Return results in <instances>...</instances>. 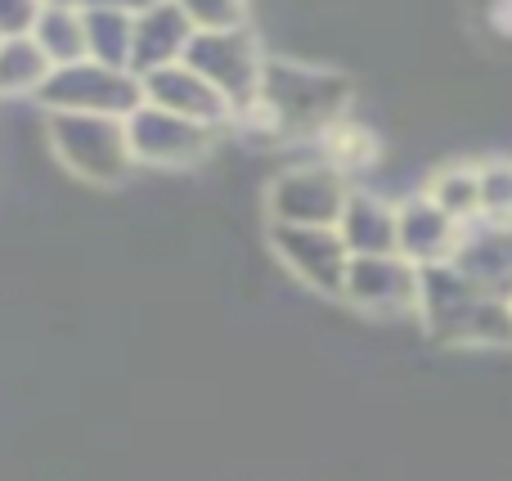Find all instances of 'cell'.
I'll list each match as a JSON object with an SVG mask.
<instances>
[{"label": "cell", "instance_id": "obj_9", "mask_svg": "<svg viewBox=\"0 0 512 481\" xmlns=\"http://www.w3.org/2000/svg\"><path fill=\"white\" fill-rule=\"evenodd\" d=\"M140 90H144V104L162 108L171 117H185L194 126H207V131H221L230 122V104L198 77L189 63H171V68H158L149 77H140Z\"/></svg>", "mask_w": 512, "mask_h": 481}, {"label": "cell", "instance_id": "obj_15", "mask_svg": "<svg viewBox=\"0 0 512 481\" xmlns=\"http://www.w3.org/2000/svg\"><path fill=\"white\" fill-rule=\"evenodd\" d=\"M131 9H81V27H86V59L104 63V68L131 72Z\"/></svg>", "mask_w": 512, "mask_h": 481}, {"label": "cell", "instance_id": "obj_5", "mask_svg": "<svg viewBox=\"0 0 512 481\" xmlns=\"http://www.w3.org/2000/svg\"><path fill=\"white\" fill-rule=\"evenodd\" d=\"M346 194H351V180L333 162H306V167L279 171L265 189L270 230H333L346 207Z\"/></svg>", "mask_w": 512, "mask_h": 481}, {"label": "cell", "instance_id": "obj_7", "mask_svg": "<svg viewBox=\"0 0 512 481\" xmlns=\"http://www.w3.org/2000/svg\"><path fill=\"white\" fill-rule=\"evenodd\" d=\"M126 144H131V158L144 162V167L176 171L203 162L216 144V131L185 122V117H171L153 104H140L126 117Z\"/></svg>", "mask_w": 512, "mask_h": 481}, {"label": "cell", "instance_id": "obj_13", "mask_svg": "<svg viewBox=\"0 0 512 481\" xmlns=\"http://www.w3.org/2000/svg\"><path fill=\"white\" fill-rule=\"evenodd\" d=\"M194 41V23H189L185 5H153L135 9L131 23V72L149 77L158 68L185 63V50Z\"/></svg>", "mask_w": 512, "mask_h": 481}, {"label": "cell", "instance_id": "obj_16", "mask_svg": "<svg viewBox=\"0 0 512 481\" xmlns=\"http://www.w3.org/2000/svg\"><path fill=\"white\" fill-rule=\"evenodd\" d=\"M436 207H441L450 221L472 225L481 221V180H477V162H450L441 167L423 189Z\"/></svg>", "mask_w": 512, "mask_h": 481}, {"label": "cell", "instance_id": "obj_6", "mask_svg": "<svg viewBox=\"0 0 512 481\" xmlns=\"http://www.w3.org/2000/svg\"><path fill=\"white\" fill-rule=\"evenodd\" d=\"M54 153L72 176L90 185H117L131 176L135 158L126 144V122L117 117H81V113H54L50 117Z\"/></svg>", "mask_w": 512, "mask_h": 481}, {"label": "cell", "instance_id": "obj_3", "mask_svg": "<svg viewBox=\"0 0 512 481\" xmlns=\"http://www.w3.org/2000/svg\"><path fill=\"white\" fill-rule=\"evenodd\" d=\"M185 63L230 104L234 117L256 108L265 50H261V41H256L252 23L230 27V32H194V41H189V50H185Z\"/></svg>", "mask_w": 512, "mask_h": 481}, {"label": "cell", "instance_id": "obj_19", "mask_svg": "<svg viewBox=\"0 0 512 481\" xmlns=\"http://www.w3.org/2000/svg\"><path fill=\"white\" fill-rule=\"evenodd\" d=\"M481 180V221H512V162L490 158L477 162Z\"/></svg>", "mask_w": 512, "mask_h": 481}, {"label": "cell", "instance_id": "obj_4", "mask_svg": "<svg viewBox=\"0 0 512 481\" xmlns=\"http://www.w3.org/2000/svg\"><path fill=\"white\" fill-rule=\"evenodd\" d=\"M41 104L50 113H81V117H126L144 104V90L140 77L126 68H104L95 59H81V63H63V68H50L45 86L36 90Z\"/></svg>", "mask_w": 512, "mask_h": 481}, {"label": "cell", "instance_id": "obj_2", "mask_svg": "<svg viewBox=\"0 0 512 481\" xmlns=\"http://www.w3.org/2000/svg\"><path fill=\"white\" fill-rule=\"evenodd\" d=\"M346 99L351 86L342 72L310 68L297 59H265L252 113L279 135H315L342 126Z\"/></svg>", "mask_w": 512, "mask_h": 481}, {"label": "cell", "instance_id": "obj_1", "mask_svg": "<svg viewBox=\"0 0 512 481\" xmlns=\"http://www.w3.org/2000/svg\"><path fill=\"white\" fill-rule=\"evenodd\" d=\"M414 315L432 329V338L454 342V347H508L512 342V302L481 293L450 261L418 270Z\"/></svg>", "mask_w": 512, "mask_h": 481}, {"label": "cell", "instance_id": "obj_8", "mask_svg": "<svg viewBox=\"0 0 512 481\" xmlns=\"http://www.w3.org/2000/svg\"><path fill=\"white\" fill-rule=\"evenodd\" d=\"M342 302L373 320H396L418 311V266L400 252L391 257H351L342 279Z\"/></svg>", "mask_w": 512, "mask_h": 481}, {"label": "cell", "instance_id": "obj_14", "mask_svg": "<svg viewBox=\"0 0 512 481\" xmlns=\"http://www.w3.org/2000/svg\"><path fill=\"white\" fill-rule=\"evenodd\" d=\"M333 230L351 257H391L396 252V203L369 189H351Z\"/></svg>", "mask_w": 512, "mask_h": 481}, {"label": "cell", "instance_id": "obj_18", "mask_svg": "<svg viewBox=\"0 0 512 481\" xmlns=\"http://www.w3.org/2000/svg\"><path fill=\"white\" fill-rule=\"evenodd\" d=\"M50 77V59L32 36H5L0 41V95H32Z\"/></svg>", "mask_w": 512, "mask_h": 481}, {"label": "cell", "instance_id": "obj_17", "mask_svg": "<svg viewBox=\"0 0 512 481\" xmlns=\"http://www.w3.org/2000/svg\"><path fill=\"white\" fill-rule=\"evenodd\" d=\"M32 41L41 45V54L50 59V68L86 59V27H81V9H41L32 27Z\"/></svg>", "mask_w": 512, "mask_h": 481}, {"label": "cell", "instance_id": "obj_11", "mask_svg": "<svg viewBox=\"0 0 512 481\" xmlns=\"http://www.w3.org/2000/svg\"><path fill=\"white\" fill-rule=\"evenodd\" d=\"M450 266L459 270L468 284H477L481 293L508 297L512 302V221H472V225H463Z\"/></svg>", "mask_w": 512, "mask_h": 481}, {"label": "cell", "instance_id": "obj_10", "mask_svg": "<svg viewBox=\"0 0 512 481\" xmlns=\"http://www.w3.org/2000/svg\"><path fill=\"white\" fill-rule=\"evenodd\" d=\"M270 243H274V252H279V261L306 288L342 297V279H346V266H351V252L342 248L337 230H270Z\"/></svg>", "mask_w": 512, "mask_h": 481}, {"label": "cell", "instance_id": "obj_12", "mask_svg": "<svg viewBox=\"0 0 512 481\" xmlns=\"http://www.w3.org/2000/svg\"><path fill=\"white\" fill-rule=\"evenodd\" d=\"M459 234H463V225L450 221L427 194L396 203V252L409 266H418V270L445 266L454 257V248H459Z\"/></svg>", "mask_w": 512, "mask_h": 481}]
</instances>
